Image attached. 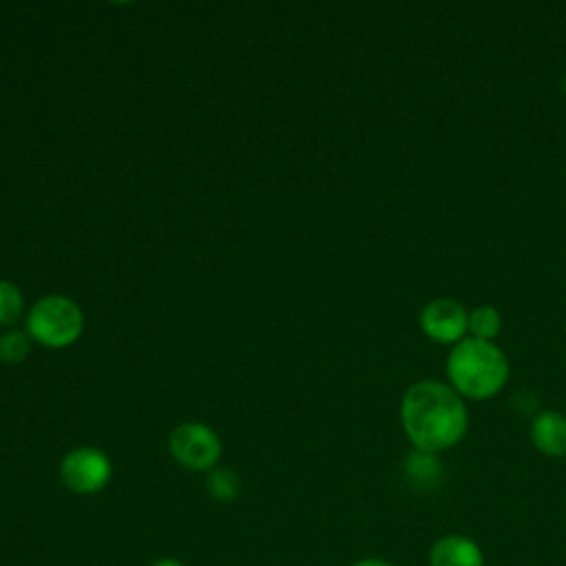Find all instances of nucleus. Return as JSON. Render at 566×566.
I'll list each match as a JSON object with an SVG mask.
<instances>
[{
  "mask_svg": "<svg viewBox=\"0 0 566 566\" xmlns=\"http://www.w3.org/2000/svg\"><path fill=\"white\" fill-rule=\"evenodd\" d=\"M84 329V312L80 305L62 294L38 298L27 314V334L44 347H69Z\"/></svg>",
  "mask_w": 566,
  "mask_h": 566,
  "instance_id": "obj_3",
  "label": "nucleus"
},
{
  "mask_svg": "<svg viewBox=\"0 0 566 566\" xmlns=\"http://www.w3.org/2000/svg\"><path fill=\"white\" fill-rule=\"evenodd\" d=\"M500 327H502V318H500V312L491 305H482V307H475L471 314H469V332L473 338H480V340H493L497 334H500Z\"/></svg>",
  "mask_w": 566,
  "mask_h": 566,
  "instance_id": "obj_10",
  "label": "nucleus"
},
{
  "mask_svg": "<svg viewBox=\"0 0 566 566\" xmlns=\"http://www.w3.org/2000/svg\"><path fill=\"white\" fill-rule=\"evenodd\" d=\"M400 422L413 449L440 453L464 438L469 413L451 385L418 380L402 396Z\"/></svg>",
  "mask_w": 566,
  "mask_h": 566,
  "instance_id": "obj_1",
  "label": "nucleus"
},
{
  "mask_svg": "<svg viewBox=\"0 0 566 566\" xmlns=\"http://www.w3.org/2000/svg\"><path fill=\"white\" fill-rule=\"evenodd\" d=\"M405 473L413 486L433 489L442 480V464L438 462L436 453L413 449L405 462Z\"/></svg>",
  "mask_w": 566,
  "mask_h": 566,
  "instance_id": "obj_9",
  "label": "nucleus"
},
{
  "mask_svg": "<svg viewBox=\"0 0 566 566\" xmlns=\"http://www.w3.org/2000/svg\"><path fill=\"white\" fill-rule=\"evenodd\" d=\"M113 475L108 455L97 447H75L60 462V480L77 495L102 491Z\"/></svg>",
  "mask_w": 566,
  "mask_h": 566,
  "instance_id": "obj_5",
  "label": "nucleus"
},
{
  "mask_svg": "<svg viewBox=\"0 0 566 566\" xmlns=\"http://www.w3.org/2000/svg\"><path fill=\"white\" fill-rule=\"evenodd\" d=\"M239 489H241V482L234 471L221 467V469H212L208 473V491L214 500L230 502L239 495Z\"/></svg>",
  "mask_w": 566,
  "mask_h": 566,
  "instance_id": "obj_12",
  "label": "nucleus"
},
{
  "mask_svg": "<svg viewBox=\"0 0 566 566\" xmlns=\"http://www.w3.org/2000/svg\"><path fill=\"white\" fill-rule=\"evenodd\" d=\"M31 352V338L24 332L18 329H9L0 334V360L2 363H20L29 356Z\"/></svg>",
  "mask_w": 566,
  "mask_h": 566,
  "instance_id": "obj_13",
  "label": "nucleus"
},
{
  "mask_svg": "<svg viewBox=\"0 0 566 566\" xmlns=\"http://www.w3.org/2000/svg\"><path fill=\"white\" fill-rule=\"evenodd\" d=\"M429 566H484V553L471 537L451 533L431 544Z\"/></svg>",
  "mask_w": 566,
  "mask_h": 566,
  "instance_id": "obj_7",
  "label": "nucleus"
},
{
  "mask_svg": "<svg viewBox=\"0 0 566 566\" xmlns=\"http://www.w3.org/2000/svg\"><path fill=\"white\" fill-rule=\"evenodd\" d=\"M352 566H394V564H389L387 559H380V557H360Z\"/></svg>",
  "mask_w": 566,
  "mask_h": 566,
  "instance_id": "obj_14",
  "label": "nucleus"
},
{
  "mask_svg": "<svg viewBox=\"0 0 566 566\" xmlns=\"http://www.w3.org/2000/svg\"><path fill=\"white\" fill-rule=\"evenodd\" d=\"M172 458L190 471H212L221 458V440L203 422H181L168 438Z\"/></svg>",
  "mask_w": 566,
  "mask_h": 566,
  "instance_id": "obj_4",
  "label": "nucleus"
},
{
  "mask_svg": "<svg viewBox=\"0 0 566 566\" xmlns=\"http://www.w3.org/2000/svg\"><path fill=\"white\" fill-rule=\"evenodd\" d=\"M24 312V298L15 283L0 279V325H13Z\"/></svg>",
  "mask_w": 566,
  "mask_h": 566,
  "instance_id": "obj_11",
  "label": "nucleus"
},
{
  "mask_svg": "<svg viewBox=\"0 0 566 566\" xmlns=\"http://www.w3.org/2000/svg\"><path fill=\"white\" fill-rule=\"evenodd\" d=\"M420 327L436 343H460L469 329V314L455 298L440 296L424 305Z\"/></svg>",
  "mask_w": 566,
  "mask_h": 566,
  "instance_id": "obj_6",
  "label": "nucleus"
},
{
  "mask_svg": "<svg viewBox=\"0 0 566 566\" xmlns=\"http://www.w3.org/2000/svg\"><path fill=\"white\" fill-rule=\"evenodd\" d=\"M531 440L544 455H566V416L557 411H542L531 424Z\"/></svg>",
  "mask_w": 566,
  "mask_h": 566,
  "instance_id": "obj_8",
  "label": "nucleus"
},
{
  "mask_svg": "<svg viewBox=\"0 0 566 566\" xmlns=\"http://www.w3.org/2000/svg\"><path fill=\"white\" fill-rule=\"evenodd\" d=\"M564 91H566V77H564Z\"/></svg>",
  "mask_w": 566,
  "mask_h": 566,
  "instance_id": "obj_16",
  "label": "nucleus"
},
{
  "mask_svg": "<svg viewBox=\"0 0 566 566\" xmlns=\"http://www.w3.org/2000/svg\"><path fill=\"white\" fill-rule=\"evenodd\" d=\"M150 566H184V564L179 559H175V557H159Z\"/></svg>",
  "mask_w": 566,
  "mask_h": 566,
  "instance_id": "obj_15",
  "label": "nucleus"
},
{
  "mask_svg": "<svg viewBox=\"0 0 566 566\" xmlns=\"http://www.w3.org/2000/svg\"><path fill=\"white\" fill-rule=\"evenodd\" d=\"M451 387L471 400L495 396L509 378V360L493 340L462 338L453 345L447 358Z\"/></svg>",
  "mask_w": 566,
  "mask_h": 566,
  "instance_id": "obj_2",
  "label": "nucleus"
}]
</instances>
